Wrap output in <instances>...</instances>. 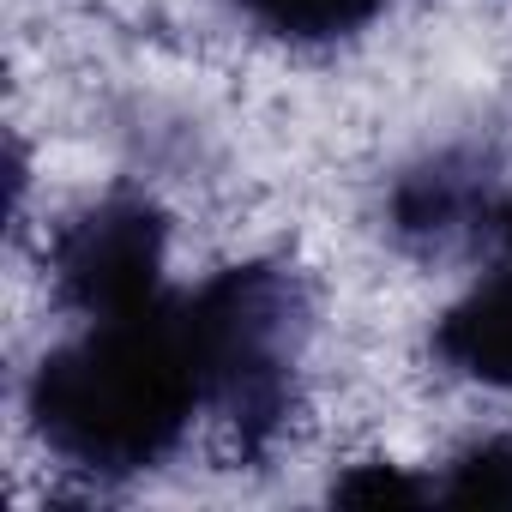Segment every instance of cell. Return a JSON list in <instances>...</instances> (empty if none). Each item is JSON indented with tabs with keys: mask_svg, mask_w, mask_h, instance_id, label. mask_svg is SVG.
I'll use <instances>...</instances> for the list:
<instances>
[{
	"mask_svg": "<svg viewBox=\"0 0 512 512\" xmlns=\"http://www.w3.org/2000/svg\"><path fill=\"white\" fill-rule=\"evenodd\" d=\"M380 7L386 0H235V13L253 31H266L278 43H296V49L362 37L380 19Z\"/></svg>",
	"mask_w": 512,
	"mask_h": 512,
	"instance_id": "5",
	"label": "cell"
},
{
	"mask_svg": "<svg viewBox=\"0 0 512 512\" xmlns=\"http://www.w3.org/2000/svg\"><path fill=\"white\" fill-rule=\"evenodd\" d=\"M428 350L446 374L488 392H512V253L434 320Z\"/></svg>",
	"mask_w": 512,
	"mask_h": 512,
	"instance_id": "4",
	"label": "cell"
},
{
	"mask_svg": "<svg viewBox=\"0 0 512 512\" xmlns=\"http://www.w3.org/2000/svg\"><path fill=\"white\" fill-rule=\"evenodd\" d=\"M163 266H169V217L145 193H109L85 205L55 235V253H49L61 302L79 308L85 320L133 314L169 296Z\"/></svg>",
	"mask_w": 512,
	"mask_h": 512,
	"instance_id": "3",
	"label": "cell"
},
{
	"mask_svg": "<svg viewBox=\"0 0 512 512\" xmlns=\"http://www.w3.org/2000/svg\"><path fill=\"white\" fill-rule=\"evenodd\" d=\"M332 500H344V506H428L434 482H416L398 464H356L350 476L332 482Z\"/></svg>",
	"mask_w": 512,
	"mask_h": 512,
	"instance_id": "7",
	"label": "cell"
},
{
	"mask_svg": "<svg viewBox=\"0 0 512 512\" xmlns=\"http://www.w3.org/2000/svg\"><path fill=\"white\" fill-rule=\"evenodd\" d=\"M205 410L211 380L187 320V296L175 290L151 308L85 320V332L55 344L25 386V416L37 440L97 482L157 470Z\"/></svg>",
	"mask_w": 512,
	"mask_h": 512,
	"instance_id": "1",
	"label": "cell"
},
{
	"mask_svg": "<svg viewBox=\"0 0 512 512\" xmlns=\"http://www.w3.org/2000/svg\"><path fill=\"white\" fill-rule=\"evenodd\" d=\"M181 296L205 356L211 416H223L241 440H266L290 416V386L308 338V296L296 272L247 260Z\"/></svg>",
	"mask_w": 512,
	"mask_h": 512,
	"instance_id": "2",
	"label": "cell"
},
{
	"mask_svg": "<svg viewBox=\"0 0 512 512\" xmlns=\"http://www.w3.org/2000/svg\"><path fill=\"white\" fill-rule=\"evenodd\" d=\"M440 506H512V434L470 440L446 458V476L434 482Z\"/></svg>",
	"mask_w": 512,
	"mask_h": 512,
	"instance_id": "6",
	"label": "cell"
}]
</instances>
